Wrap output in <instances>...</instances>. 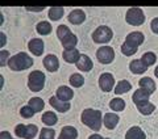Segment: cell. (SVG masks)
Here are the masks:
<instances>
[{
    "mask_svg": "<svg viewBox=\"0 0 158 139\" xmlns=\"http://www.w3.org/2000/svg\"><path fill=\"white\" fill-rule=\"evenodd\" d=\"M150 96H152V93L149 91H146L145 88H141V87L138 88L132 96V100L135 102L137 110L141 114H144V116H149V114H152L156 109V106L149 101Z\"/></svg>",
    "mask_w": 158,
    "mask_h": 139,
    "instance_id": "1",
    "label": "cell"
},
{
    "mask_svg": "<svg viewBox=\"0 0 158 139\" xmlns=\"http://www.w3.org/2000/svg\"><path fill=\"white\" fill-rule=\"evenodd\" d=\"M145 39V36L141 32H132L125 37L124 43L121 45V53L125 57H131L133 54H136L140 45H142Z\"/></svg>",
    "mask_w": 158,
    "mask_h": 139,
    "instance_id": "2",
    "label": "cell"
},
{
    "mask_svg": "<svg viewBox=\"0 0 158 139\" xmlns=\"http://www.w3.org/2000/svg\"><path fill=\"white\" fill-rule=\"evenodd\" d=\"M102 112L96 110V109H85L81 114V120L87 127H90L94 131H99L102 127Z\"/></svg>",
    "mask_w": 158,
    "mask_h": 139,
    "instance_id": "3",
    "label": "cell"
},
{
    "mask_svg": "<svg viewBox=\"0 0 158 139\" xmlns=\"http://www.w3.org/2000/svg\"><path fill=\"white\" fill-rule=\"evenodd\" d=\"M57 37L59 38L65 50H73L78 43V37L69 29L67 25H63V24L57 28Z\"/></svg>",
    "mask_w": 158,
    "mask_h": 139,
    "instance_id": "4",
    "label": "cell"
},
{
    "mask_svg": "<svg viewBox=\"0 0 158 139\" xmlns=\"http://www.w3.org/2000/svg\"><path fill=\"white\" fill-rule=\"evenodd\" d=\"M8 67L12 71H24L27 68H31L33 66V59L28 55L27 53H17L16 55L9 58L8 61Z\"/></svg>",
    "mask_w": 158,
    "mask_h": 139,
    "instance_id": "5",
    "label": "cell"
},
{
    "mask_svg": "<svg viewBox=\"0 0 158 139\" xmlns=\"http://www.w3.org/2000/svg\"><path fill=\"white\" fill-rule=\"evenodd\" d=\"M45 73L42 71H33L28 76V88L32 92H40L45 87Z\"/></svg>",
    "mask_w": 158,
    "mask_h": 139,
    "instance_id": "6",
    "label": "cell"
},
{
    "mask_svg": "<svg viewBox=\"0 0 158 139\" xmlns=\"http://www.w3.org/2000/svg\"><path fill=\"white\" fill-rule=\"evenodd\" d=\"M125 20L129 25H133V26H140L142 24L145 22V13L142 11L141 8H129L127 11V14H125Z\"/></svg>",
    "mask_w": 158,
    "mask_h": 139,
    "instance_id": "7",
    "label": "cell"
},
{
    "mask_svg": "<svg viewBox=\"0 0 158 139\" xmlns=\"http://www.w3.org/2000/svg\"><path fill=\"white\" fill-rule=\"evenodd\" d=\"M113 37V32L111 28L107 25H102L95 29V32L92 33V41L95 43H107L110 42Z\"/></svg>",
    "mask_w": 158,
    "mask_h": 139,
    "instance_id": "8",
    "label": "cell"
},
{
    "mask_svg": "<svg viewBox=\"0 0 158 139\" xmlns=\"http://www.w3.org/2000/svg\"><path fill=\"white\" fill-rule=\"evenodd\" d=\"M37 131H38V127L36 125H33V123H31V125L19 123V125L15 127V134H16V137L23 138V139H33L37 135Z\"/></svg>",
    "mask_w": 158,
    "mask_h": 139,
    "instance_id": "9",
    "label": "cell"
},
{
    "mask_svg": "<svg viewBox=\"0 0 158 139\" xmlns=\"http://www.w3.org/2000/svg\"><path fill=\"white\" fill-rule=\"evenodd\" d=\"M96 58L102 64H110L115 59V50L111 46H102L96 51Z\"/></svg>",
    "mask_w": 158,
    "mask_h": 139,
    "instance_id": "10",
    "label": "cell"
},
{
    "mask_svg": "<svg viewBox=\"0 0 158 139\" xmlns=\"http://www.w3.org/2000/svg\"><path fill=\"white\" fill-rule=\"evenodd\" d=\"M99 87L103 92H111L113 87H115V77L112 73L110 72H104L102 73L99 77Z\"/></svg>",
    "mask_w": 158,
    "mask_h": 139,
    "instance_id": "11",
    "label": "cell"
},
{
    "mask_svg": "<svg viewBox=\"0 0 158 139\" xmlns=\"http://www.w3.org/2000/svg\"><path fill=\"white\" fill-rule=\"evenodd\" d=\"M49 104H50V105H52L54 109H56L57 112H59V113H65V112H67L69 109L71 108L70 102H69V101H62V100H59L57 96H53V97L49 98Z\"/></svg>",
    "mask_w": 158,
    "mask_h": 139,
    "instance_id": "12",
    "label": "cell"
},
{
    "mask_svg": "<svg viewBox=\"0 0 158 139\" xmlns=\"http://www.w3.org/2000/svg\"><path fill=\"white\" fill-rule=\"evenodd\" d=\"M28 49H29V51H31L33 55H36V57L42 55V53H44V41L42 39H40V38H32L31 41H29V43H28Z\"/></svg>",
    "mask_w": 158,
    "mask_h": 139,
    "instance_id": "13",
    "label": "cell"
},
{
    "mask_svg": "<svg viewBox=\"0 0 158 139\" xmlns=\"http://www.w3.org/2000/svg\"><path fill=\"white\" fill-rule=\"evenodd\" d=\"M44 67H45L49 72H56L57 70L59 68V61L56 55H53V54H49L44 58Z\"/></svg>",
    "mask_w": 158,
    "mask_h": 139,
    "instance_id": "14",
    "label": "cell"
},
{
    "mask_svg": "<svg viewBox=\"0 0 158 139\" xmlns=\"http://www.w3.org/2000/svg\"><path fill=\"white\" fill-rule=\"evenodd\" d=\"M75 64H77V67H78L79 71H83V72L91 71L92 67H94L92 61L90 59V57L86 55V54H82L81 58H79V61H78Z\"/></svg>",
    "mask_w": 158,
    "mask_h": 139,
    "instance_id": "15",
    "label": "cell"
},
{
    "mask_svg": "<svg viewBox=\"0 0 158 139\" xmlns=\"http://www.w3.org/2000/svg\"><path fill=\"white\" fill-rule=\"evenodd\" d=\"M69 22H71L73 25H81V24L85 22L86 20V13L82 11V9H74V11L69 14Z\"/></svg>",
    "mask_w": 158,
    "mask_h": 139,
    "instance_id": "16",
    "label": "cell"
},
{
    "mask_svg": "<svg viewBox=\"0 0 158 139\" xmlns=\"http://www.w3.org/2000/svg\"><path fill=\"white\" fill-rule=\"evenodd\" d=\"M56 96L59 98V100H62V101H70L71 98L74 97V92H73V89H70L69 87L62 85V87H59L57 89Z\"/></svg>",
    "mask_w": 158,
    "mask_h": 139,
    "instance_id": "17",
    "label": "cell"
},
{
    "mask_svg": "<svg viewBox=\"0 0 158 139\" xmlns=\"http://www.w3.org/2000/svg\"><path fill=\"white\" fill-rule=\"evenodd\" d=\"M118 121H120V118H118L117 114L115 113H107L104 114V120H103V122H104V126L108 129V130H113L116 126Z\"/></svg>",
    "mask_w": 158,
    "mask_h": 139,
    "instance_id": "18",
    "label": "cell"
},
{
    "mask_svg": "<svg viewBox=\"0 0 158 139\" xmlns=\"http://www.w3.org/2000/svg\"><path fill=\"white\" fill-rule=\"evenodd\" d=\"M129 70L132 73L135 75H140V73H145L146 70H148V66H145L144 63L141 62V59H135L129 63Z\"/></svg>",
    "mask_w": 158,
    "mask_h": 139,
    "instance_id": "19",
    "label": "cell"
},
{
    "mask_svg": "<svg viewBox=\"0 0 158 139\" xmlns=\"http://www.w3.org/2000/svg\"><path fill=\"white\" fill-rule=\"evenodd\" d=\"M77 138H78V131L73 126H63L58 137V139H77Z\"/></svg>",
    "mask_w": 158,
    "mask_h": 139,
    "instance_id": "20",
    "label": "cell"
},
{
    "mask_svg": "<svg viewBox=\"0 0 158 139\" xmlns=\"http://www.w3.org/2000/svg\"><path fill=\"white\" fill-rule=\"evenodd\" d=\"M125 139H146L145 133L142 131L141 127L132 126L125 134Z\"/></svg>",
    "mask_w": 158,
    "mask_h": 139,
    "instance_id": "21",
    "label": "cell"
},
{
    "mask_svg": "<svg viewBox=\"0 0 158 139\" xmlns=\"http://www.w3.org/2000/svg\"><path fill=\"white\" fill-rule=\"evenodd\" d=\"M82 54H79V50L77 49H73V50H65L62 54L63 59L67 62V63H77L79 61V58H81Z\"/></svg>",
    "mask_w": 158,
    "mask_h": 139,
    "instance_id": "22",
    "label": "cell"
},
{
    "mask_svg": "<svg viewBox=\"0 0 158 139\" xmlns=\"http://www.w3.org/2000/svg\"><path fill=\"white\" fill-rule=\"evenodd\" d=\"M132 89V84L128 80H120L115 87V95H124Z\"/></svg>",
    "mask_w": 158,
    "mask_h": 139,
    "instance_id": "23",
    "label": "cell"
},
{
    "mask_svg": "<svg viewBox=\"0 0 158 139\" xmlns=\"http://www.w3.org/2000/svg\"><path fill=\"white\" fill-rule=\"evenodd\" d=\"M138 85H140L141 88H145L146 91H149L150 93H154V91H156V83L153 81V79L149 77V76L142 77L141 80L138 81Z\"/></svg>",
    "mask_w": 158,
    "mask_h": 139,
    "instance_id": "24",
    "label": "cell"
},
{
    "mask_svg": "<svg viewBox=\"0 0 158 139\" xmlns=\"http://www.w3.org/2000/svg\"><path fill=\"white\" fill-rule=\"evenodd\" d=\"M41 121L45 123L46 126H53V125H56V123L58 122V117L56 116V113L54 112H45L42 114Z\"/></svg>",
    "mask_w": 158,
    "mask_h": 139,
    "instance_id": "25",
    "label": "cell"
},
{
    "mask_svg": "<svg viewBox=\"0 0 158 139\" xmlns=\"http://www.w3.org/2000/svg\"><path fill=\"white\" fill-rule=\"evenodd\" d=\"M63 13H65V9L62 7H53L49 9V18H50L52 21H57V20L62 18Z\"/></svg>",
    "mask_w": 158,
    "mask_h": 139,
    "instance_id": "26",
    "label": "cell"
},
{
    "mask_svg": "<svg viewBox=\"0 0 158 139\" xmlns=\"http://www.w3.org/2000/svg\"><path fill=\"white\" fill-rule=\"evenodd\" d=\"M110 108L112 109V110H115V112H121V110H124L125 109V101L123 100V98H120V97H115V98H112L111 100Z\"/></svg>",
    "mask_w": 158,
    "mask_h": 139,
    "instance_id": "27",
    "label": "cell"
},
{
    "mask_svg": "<svg viewBox=\"0 0 158 139\" xmlns=\"http://www.w3.org/2000/svg\"><path fill=\"white\" fill-rule=\"evenodd\" d=\"M37 32L41 34V36H49L52 33V24L48 22V21H41L37 24Z\"/></svg>",
    "mask_w": 158,
    "mask_h": 139,
    "instance_id": "28",
    "label": "cell"
},
{
    "mask_svg": "<svg viewBox=\"0 0 158 139\" xmlns=\"http://www.w3.org/2000/svg\"><path fill=\"white\" fill-rule=\"evenodd\" d=\"M28 105H31L33 109H34V112H41L44 108H45V102H44V100L41 97H32L31 100H29L28 102Z\"/></svg>",
    "mask_w": 158,
    "mask_h": 139,
    "instance_id": "29",
    "label": "cell"
},
{
    "mask_svg": "<svg viewBox=\"0 0 158 139\" xmlns=\"http://www.w3.org/2000/svg\"><path fill=\"white\" fill-rule=\"evenodd\" d=\"M156 61H157V57H156V54L154 53H152V51H148V53H145L144 55L141 57V62L145 64V66H153V64L156 63Z\"/></svg>",
    "mask_w": 158,
    "mask_h": 139,
    "instance_id": "30",
    "label": "cell"
},
{
    "mask_svg": "<svg viewBox=\"0 0 158 139\" xmlns=\"http://www.w3.org/2000/svg\"><path fill=\"white\" fill-rule=\"evenodd\" d=\"M70 84L75 88H81L83 84H85V77H83L81 73H73L70 76Z\"/></svg>",
    "mask_w": 158,
    "mask_h": 139,
    "instance_id": "31",
    "label": "cell"
},
{
    "mask_svg": "<svg viewBox=\"0 0 158 139\" xmlns=\"http://www.w3.org/2000/svg\"><path fill=\"white\" fill-rule=\"evenodd\" d=\"M38 139H56V131H54V129L44 127V129H41V131H40Z\"/></svg>",
    "mask_w": 158,
    "mask_h": 139,
    "instance_id": "32",
    "label": "cell"
},
{
    "mask_svg": "<svg viewBox=\"0 0 158 139\" xmlns=\"http://www.w3.org/2000/svg\"><path fill=\"white\" fill-rule=\"evenodd\" d=\"M34 113L36 112H34V109L31 105H25L20 109V116L23 118H32L34 116Z\"/></svg>",
    "mask_w": 158,
    "mask_h": 139,
    "instance_id": "33",
    "label": "cell"
},
{
    "mask_svg": "<svg viewBox=\"0 0 158 139\" xmlns=\"http://www.w3.org/2000/svg\"><path fill=\"white\" fill-rule=\"evenodd\" d=\"M150 29L154 34H158V17H154L150 22Z\"/></svg>",
    "mask_w": 158,
    "mask_h": 139,
    "instance_id": "34",
    "label": "cell"
},
{
    "mask_svg": "<svg viewBox=\"0 0 158 139\" xmlns=\"http://www.w3.org/2000/svg\"><path fill=\"white\" fill-rule=\"evenodd\" d=\"M8 57H9V53L6 50V51H2V63H0V66H4V64H6V63H8V61H9V59H8Z\"/></svg>",
    "mask_w": 158,
    "mask_h": 139,
    "instance_id": "35",
    "label": "cell"
},
{
    "mask_svg": "<svg viewBox=\"0 0 158 139\" xmlns=\"http://www.w3.org/2000/svg\"><path fill=\"white\" fill-rule=\"evenodd\" d=\"M0 139H13V138L11 137V134L8 131H2L0 133Z\"/></svg>",
    "mask_w": 158,
    "mask_h": 139,
    "instance_id": "36",
    "label": "cell"
},
{
    "mask_svg": "<svg viewBox=\"0 0 158 139\" xmlns=\"http://www.w3.org/2000/svg\"><path fill=\"white\" fill-rule=\"evenodd\" d=\"M88 139H106V138L100 137V135H99V134H92V135L88 137Z\"/></svg>",
    "mask_w": 158,
    "mask_h": 139,
    "instance_id": "37",
    "label": "cell"
},
{
    "mask_svg": "<svg viewBox=\"0 0 158 139\" xmlns=\"http://www.w3.org/2000/svg\"><path fill=\"white\" fill-rule=\"evenodd\" d=\"M27 9H28V11H34V12H40V11H42L44 8H42V7H40V8H29V7H28Z\"/></svg>",
    "mask_w": 158,
    "mask_h": 139,
    "instance_id": "38",
    "label": "cell"
},
{
    "mask_svg": "<svg viewBox=\"0 0 158 139\" xmlns=\"http://www.w3.org/2000/svg\"><path fill=\"white\" fill-rule=\"evenodd\" d=\"M154 75H156V77H158V66H157L156 70H154Z\"/></svg>",
    "mask_w": 158,
    "mask_h": 139,
    "instance_id": "39",
    "label": "cell"
},
{
    "mask_svg": "<svg viewBox=\"0 0 158 139\" xmlns=\"http://www.w3.org/2000/svg\"><path fill=\"white\" fill-rule=\"evenodd\" d=\"M106 139H110V138H106Z\"/></svg>",
    "mask_w": 158,
    "mask_h": 139,
    "instance_id": "40",
    "label": "cell"
}]
</instances>
